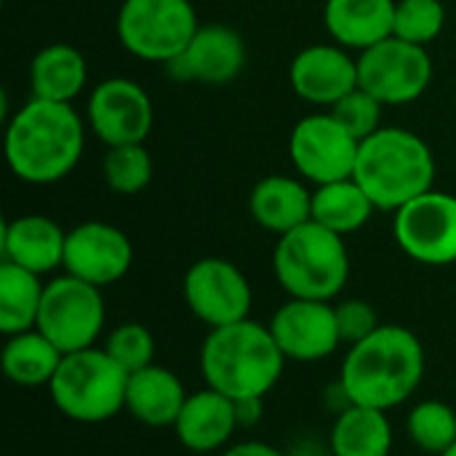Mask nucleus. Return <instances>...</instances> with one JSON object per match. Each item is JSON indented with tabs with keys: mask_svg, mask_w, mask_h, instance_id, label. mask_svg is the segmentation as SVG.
<instances>
[{
	"mask_svg": "<svg viewBox=\"0 0 456 456\" xmlns=\"http://www.w3.org/2000/svg\"><path fill=\"white\" fill-rule=\"evenodd\" d=\"M425 377V347L414 331L382 323L371 337L353 345L342 361L339 385L350 403L390 411L406 403Z\"/></svg>",
	"mask_w": 456,
	"mask_h": 456,
	"instance_id": "1",
	"label": "nucleus"
},
{
	"mask_svg": "<svg viewBox=\"0 0 456 456\" xmlns=\"http://www.w3.org/2000/svg\"><path fill=\"white\" fill-rule=\"evenodd\" d=\"M86 128L72 104L29 99L5 128V160L16 179L27 184L61 182L77 166Z\"/></svg>",
	"mask_w": 456,
	"mask_h": 456,
	"instance_id": "2",
	"label": "nucleus"
},
{
	"mask_svg": "<svg viewBox=\"0 0 456 456\" xmlns=\"http://www.w3.org/2000/svg\"><path fill=\"white\" fill-rule=\"evenodd\" d=\"M286 355L270 334V326L238 321L211 329L200 347V374L206 387L230 401L265 398L281 379Z\"/></svg>",
	"mask_w": 456,
	"mask_h": 456,
	"instance_id": "3",
	"label": "nucleus"
},
{
	"mask_svg": "<svg viewBox=\"0 0 456 456\" xmlns=\"http://www.w3.org/2000/svg\"><path fill=\"white\" fill-rule=\"evenodd\" d=\"M353 179L382 211H398L433 190L436 158L430 144L414 131L382 126L361 142Z\"/></svg>",
	"mask_w": 456,
	"mask_h": 456,
	"instance_id": "4",
	"label": "nucleus"
},
{
	"mask_svg": "<svg viewBox=\"0 0 456 456\" xmlns=\"http://www.w3.org/2000/svg\"><path fill=\"white\" fill-rule=\"evenodd\" d=\"M273 270L289 297L331 302L350 278L345 238L310 219L278 238Z\"/></svg>",
	"mask_w": 456,
	"mask_h": 456,
	"instance_id": "5",
	"label": "nucleus"
},
{
	"mask_svg": "<svg viewBox=\"0 0 456 456\" xmlns=\"http://www.w3.org/2000/svg\"><path fill=\"white\" fill-rule=\"evenodd\" d=\"M128 374L102 347L67 353L48 393L53 406L72 422L99 425L126 409Z\"/></svg>",
	"mask_w": 456,
	"mask_h": 456,
	"instance_id": "6",
	"label": "nucleus"
},
{
	"mask_svg": "<svg viewBox=\"0 0 456 456\" xmlns=\"http://www.w3.org/2000/svg\"><path fill=\"white\" fill-rule=\"evenodd\" d=\"M190 0H123L115 21L120 45L144 61H174L198 32Z\"/></svg>",
	"mask_w": 456,
	"mask_h": 456,
	"instance_id": "7",
	"label": "nucleus"
},
{
	"mask_svg": "<svg viewBox=\"0 0 456 456\" xmlns=\"http://www.w3.org/2000/svg\"><path fill=\"white\" fill-rule=\"evenodd\" d=\"M104 321L107 310L102 289L64 273L45 283L35 329L67 355L94 347L104 331Z\"/></svg>",
	"mask_w": 456,
	"mask_h": 456,
	"instance_id": "8",
	"label": "nucleus"
},
{
	"mask_svg": "<svg viewBox=\"0 0 456 456\" xmlns=\"http://www.w3.org/2000/svg\"><path fill=\"white\" fill-rule=\"evenodd\" d=\"M433 80V59L425 45L406 43L395 35L361 51L358 86L385 107L417 102Z\"/></svg>",
	"mask_w": 456,
	"mask_h": 456,
	"instance_id": "9",
	"label": "nucleus"
},
{
	"mask_svg": "<svg viewBox=\"0 0 456 456\" xmlns=\"http://www.w3.org/2000/svg\"><path fill=\"white\" fill-rule=\"evenodd\" d=\"M395 243L406 256L428 267L456 262V198L430 190L395 211Z\"/></svg>",
	"mask_w": 456,
	"mask_h": 456,
	"instance_id": "10",
	"label": "nucleus"
},
{
	"mask_svg": "<svg viewBox=\"0 0 456 456\" xmlns=\"http://www.w3.org/2000/svg\"><path fill=\"white\" fill-rule=\"evenodd\" d=\"M182 294L190 313L208 329H222L246 321L251 313V283L232 262L222 256L198 259L182 281Z\"/></svg>",
	"mask_w": 456,
	"mask_h": 456,
	"instance_id": "11",
	"label": "nucleus"
},
{
	"mask_svg": "<svg viewBox=\"0 0 456 456\" xmlns=\"http://www.w3.org/2000/svg\"><path fill=\"white\" fill-rule=\"evenodd\" d=\"M358 147L361 142L331 112L302 118L289 136L294 168L315 184L350 179L355 174Z\"/></svg>",
	"mask_w": 456,
	"mask_h": 456,
	"instance_id": "12",
	"label": "nucleus"
},
{
	"mask_svg": "<svg viewBox=\"0 0 456 456\" xmlns=\"http://www.w3.org/2000/svg\"><path fill=\"white\" fill-rule=\"evenodd\" d=\"M88 128L107 147L142 144L155 123L150 94L128 77H107L88 96Z\"/></svg>",
	"mask_w": 456,
	"mask_h": 456,
	"instance_id": "13",
	"label": "nucleus"
},
{
	"mask_svg": "<svg viewBox=\"0 0 456 456\" xmlns=\"http://www.w3.org/2000/svg\"><path fill=\"white\" fill-rule=\"evenodd\" d=\"M134 246L128 235L107 222H83L67 232L64 273L96 289L112 286L131 270Z\"/></svg>",
	"mask_w": 456,
	"mask_h": 456,
	"instance_id": "14",
	"label": "nucleus"
},
{
	"mask_svg": "<svg viewBox=\"0 0 456 456\" xmlns=\"http://www.w3.org/2000/svg\"><path fill=\"white\" fill-rule=\"evenodd\" d=\"M270 334L278 342L286 361L315 363L337 353L342 345L337 329V313L331 302L289 299L270 321Z\"/></svg>",
	"mask_w": 456,
	"mask_h": 456,
	"instance_id": "15",
	"label": "nucleus"
},
{
	"mask_svg": "<svg viewBox=\"0 0 456 456\" xmlns=\"http://www.w3.org/2000/svg\"><path fill=\"white\" fill-rule=\"evenodd\" d=\"M246 43L227 24H200L187 48L166 64L168 75L182 83L227 86L246 67Z\"/></svg>",
	"mask_w": 456,
	"mask_h": 456,
	"instance_id": "16",
	"label": "nucleus"
},
{
	"mask_svg": "<svg viewBox=\"0 0 456 456\" xmlns=\"http://www.w3.org/2000/svg\"><path fill=\"white\" fill-rule=\"evenodd\" d=\"M289 83L299 99L331 107L345 94L358 88V59H353L345 45H307L294 56L289 67Z\"/></svg>",
	"mask_w": 456,
	"mask_h": 456,
	"instance_id": "17",
	"label": "nucleus"
},
{
	"mask_svg": "<svg viewBox=\"0 0 456 456\" xmlns=\"http://www.w3.org/2000/svg\"><path fill=\"white\" fill-rule=\"evenodd\" d=\"M67 232L43 214H27L3 224L0 254L3 262L24 267L35 275H48L64 267Z\"/></svg>",
	"mask_w": 456,
	"mask_h": 456,
	"instance_id": "18",
	"label": "nucleus"
},
{
	"mask_svg": "<svg viewBox=\"0 0 456 456\" xmlns=\"http://www.w3.org/2000/svg\"><path fill=\"white\" fill-rule=\"evenodd\" d=\"M238 428L240 422L235 401L211 387H203L187 395V403L174 425V433L187 452L211 454L227 446Z\"/></svg>",
	"mask_w": 456,
	"mask_h": 456,
	"instance_id": "19",
	"label": "nucleus"
},
{
	"mask_svg": "<svg viewBox=\"0 0 456 456\" xmlns=\"http://www.w3.org/2000/svg\"><path fill=\"white\" fill-rule=\"evenodd\" d=\"M187 403L182 379L166 366H147L128 374L126 411L144 428H174Z\"/></svg>",
	"mask_w": 456,
	"mask_h": 456,
	"instance_id": "20",
	"label": "nucleus"
},
{
	"mask_svg": "<svg viewBox=\"0 0 456 456\" xmlns=\"http://www.w3.org/2000/svg\"><path fill=\"white\" fill-rule=\"evenodd\" d=\"M323 21L337 45L366 51L393 35L395 0H326Z\"/></svg>",
	"mask_w": 456,
	"mask_h": 456,
	"instance_id": "21",
	"label": "nucleus"
},
{
	"mask_svg": "<svg viewBox=\"0 0 456 456\" xmlns=\"http://www.w3.org/2000/svg\"><path fill=\"white\" fill-rule=\"evenodd\" d=\"M254 222L278 238L313 219V192L291 176H265L248 195Z\"/></svg>",
	"mask_w": 456,
	"mask_h": 456,
	"instance_id": "22",
	"label": "nucleus"
},
{
	"mask_svg": "<svg viewBox=\"0 0 456 456\" xmlns=\"http://www.w3.org/2000/svg\"><path fill=\"white\" fill-rule=\"evenodd\" d=\"M88 80V61L80 48L69 43H51L40 48L29 64V88L35 99L72 104Z\"/></svg>",
	"mask_w": 456,
	"mask_h": 456,
	"instance_id": "23",
	"label": "nucleus"
},
{
	"mask_svg": "<svg viewBox=\"0 0 456 456\" xmlns=\"http://www.w3.org/2000/svg\"><path fill=\"white\" fill-rule=\"evenodd\" d=\"M393 425L387 411L369 406H347L337 414L329 436L331 456H390Z\"/></svg>",
	"mask_w": 456,
	"mask_h": 456,
	"instance_id": "24",
	"label": "nucleus"
},
{
	"mask_svg": "<svg viewBox=\"0 0 456 456\" xmlns=\"http://www.w3.org/2000/svg\"><path fill=\"white\" fill-rule=\"evenodd\" d=\"M61 361L64 353L37 329L5 337L0 355L5 379L19 387H48Z\"/></svg>",
	"mask_w": 456,
	"mask_h": 456,
	"instance_id": "25",
	"label": "nucleus"
},
{
	"mask_svg": "<svg viewBox=\"0 0 456 456\" xmlns=\"http://www.w3.org/2000/svg\"><path fill=\"white\" fill-rule=\"evenodd\" d=\"M374 211H377L374 200L363 192V187L353 176L318 184V190L313 192V222L342 238L369 224Z\"/></svg>",
	"mask_w": 456,
	"mask_h": 456,
	"instance_id": "26",
	"label": "nucleus"
},
{
	"mask_svg": "<svg viewBox=\"0 0 456 456\" xmlns=\"http://www.w3.org/2000/svg\"><path fill=\"white\" fill-rule=\"evenodd\" d=\"M43 291H45V283L40 281V275L24 267H16L11 262H0V331L3 337L32 331L37 326Z\"/></svg>",
	"mask_w": 456,
	"mask_h": 456,
	"instance_id": "27",
	"label": "nucleus"
},
{
	"mask_svg": "<svg viewBox=\"0 0 456 456\" xmlns=\"http://www.w3.org/2000/svg\"><path fill=\"white\" fill-rule=\"evenodd\" d=\"M406 430L417 449L441 456L456 444V411L444 401H422L409 411Z\"/></svg>",
	"mask_w": 456,
	"mask_h": 456,
	"instance_id": "28",
	"label": "nucleus"
},
{
	"mask_svg": "<svg viewBox=\"0 0 456 456\" xmlns=\"http://www.w3.org/2000/svg\"><path fill=\"white\" fill-rule=\"evenodd\" d=\"M104 182L118 195H136L142 192L152 179V155L142 144H118L107 147V155L102 160Z\"/></svg>",
	"mask_w": 456,
	"mask_h": 456,
	"instance_id": "29",
	"label": "nucleus"
},
{
	"mask_svg": "<svg viewBox=\"0 0 456 456\" xmlns=\"http://www.w3.org/2000/svg\"><path fill=\"white\" fill-rule=\"evenodd\" d=\"M446 24V8L441 0H395V21H393V35L425 45L433 43Z\"/></svg>",
	"mask_w": 456,
	"mask_h": 456,
	"instance_id": "30",
	"label": "nucleus"
},
{
	"mask_svg": "<svg viewBox=\"0 0 456 456\" xmlns=\"http://www.w3.org/2000/svg\"><path fill=\"white\" fill-rule=\"evenodd\" d=\"M104 350L126 374H134V371H142V369L152 366V361H155V337L142 323H120L118 329L110 331V337L104 342Z\"/></svg>",
	"mask_w": 456,
	"mask_h": 456,
	"instance_id": "31",
	"label": "nucleus"
},
{
	"mask_svg": "<svg viewBox=\"0 0 456 456\" xmlns=\"http://www.w3.org/2000/svg\"><path fill=\"white\" fill-rule=\"evenodd\" d=\"M382 110L385 104L371 96L369 91H363L361 86L353 88L350 94H345L337 104L329 107V112L358 139H369L371 134H377L382 128Z\"/></svg>",
	"mask_w": 456,
	"mask_h": 456,
	"instance_id": "32",
	"label": "nucleus"
},
{
	"mask_svg": "<svg viewBox=\"0 0 456 456\" xmlns=\"http://www.w3.org/2000/svg\"><path fill=\"white\" fill-rule=\"evenodd\" d=\"M334 313H337V329H339L342 345H350V347L363 342L382 326L377 310L363 299H342L334 305Z\"/></svg>",
	"mask_w": 456,
	"mask_h": 456,
	"instance_id": "33",
	"label": "nucleus"
},
{
	"mask_svg": "<svg viewBox=\"0 0 456 456\" xmlns=\"http://www.w3.org/2000/svg\"><path fill=\"white\" fill-rule=\"evenodd\" d=\"M222 456H289L283 452H278L275 446L270 444H262V441H243V444H235L230 446Z\"/></svg>",
	"mask_w": 456,
	"mask_h": 456,
	"instance_id": "34",
	"label": "nucleus"
},
{
	"mask_svg": "<svg viewBox=\"0 0 456 456\" xmlns=\"http://www.w3.org/2000/svg\"><path fill=\"white\" fill-rule=\"evenodd\" d=\"M262 401H265V398H254V401H240V403H235L240 428H251V425H256V422L262 419Z\"/></svg>",
	"mask_w": 456,
	"mask_h": 456,
	"instance_id": "35",
	"label": "nucleus"
},
{
	"mask_svg": "<svg viewBox=\"0 0 456 456\" xmlns=\"http://www.w3.org/2000/svg\"><path fill=\"white\" fill-rule=\"evenodd\" d=\"M289 456H323V454H321V452H318L315 446L305 444V446H297V449H294V452H291Z\"/></svg>",
	"mask_w": 456,
	"mask_h": 456,
	"instance_id": "36",
	"label": "nucleus"
},
{
	"mask_svg": "<svg viewBox=\"0 0 456 456\" xmlns=\"http://www.w3.org/2000/svg\"><path fill=\"white\" fill-rule=\"evenodd\" d=\"M441 456H456V444L454 446H452V449H449V452H444V454Z\"/></svg>",
	"mask_w": 456,
	"mask_h": 456,
	"instance_id": "37",
	"label": "nucleus"
}]
</instances>
